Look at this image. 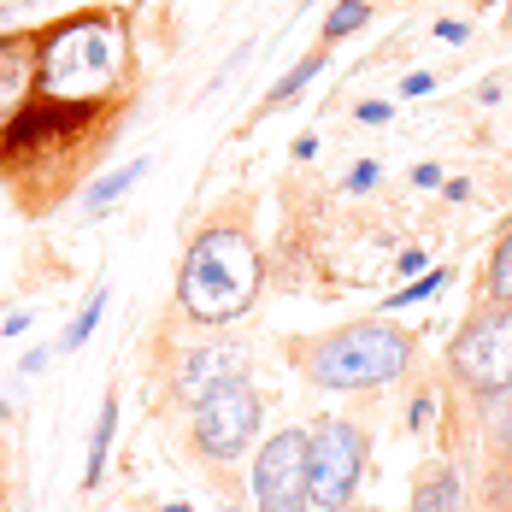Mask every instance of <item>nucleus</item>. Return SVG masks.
Returning a JSON list of instances; mask_svg holds the SVG:
<instances>
[{
    "label": "nucleus",
    "instance_id": "obj_1",
    "mask_svg": "<svg viewBox=\"0 0 512 512\" xmlns=\"http://www.w3.org/2000/svg\"><path fill=\"white\" fill-rule=\"evenodd\" d=\"M136 83V59H130V24L124 12H71L42 30V71H36V95L48 101H77V106H124Z\"/></svg>",
    "mask_w": 512,
    "mask_h": 512
},
{
    "label": "nucleus",
    "instance_id": "obj_2",
    "mask_svg": "<svg viewBox=\"0 0 512 512\" xmlns=\"http://www.w3.org/2000/svg\"><path fill=\"white\" fill-rule=\"evenodd\" d=\"M412 354H418V336L395 318H359L342 330L289 342V359L318 389H383V383L407 377Z\"/></svg>",
    "mask_w": 512,
    "mask_h": 512
},
{
    "label": "nucleus",
    "instance_id": "obj_3",
    "mask_svg": "<svg viewBox=\"0 0 512 512\" xmlns=\"http://www.w3.org/2000/svg\"><path fill=\"white\" fill-rule=\"evenodd\" d=\"M265 265L242 224H206L177 265V307L201 324H230L259 301Z\"/></svg>",
    "mask_w": 512,
    "mask_h": 512
},
{
    "label": "nucleus",
    "instance_id": "obj_4",
    "mask_svg": "<svg viewBox=\"0 0 512 512\" xmlns=\"http://www.w3.org/2000/svg\"><path fill=\"white\" fill-rule=\"evenodd\" d=\"M448 371H454L460 389L483 395V401L507 395L512 389V307L489 301L483 312H471L460 324V336H454V348H448Z\"/></svg>",
    "mask_w": 512,
    "mask_h": 512
},
{
    "label": "nucleus",
    "instance_id": "obj_5",
    "mask_svg": "<svg viewBox=\"0 0 512 512\" xmlns=\"http://www.w3.org/2000/svg\"><path fill=\"white\" fill-rule=\"evenodd\" d=\"M359 477H365V436L348 418H318L307 430V495L312 507L342 512L354 501Z\"/></svg>",
    "mask_w": 512,
    "mask_h": 512
},
{
    "label": "nucleus",
    "instance_id": "obj_6",
    "mask_svg": "<svg viewBox=\"0 0 512 512\" xmlns=\"http://www.w3.org/2000/svg\"><path fill=\"white\" fill-rule=\"evenodd\" d=\"M189 436H195V448L206 460H242L259 436V395L248 389V377H230L206 401H195Z\"/></svg>",
    "mask_w": 512,
    "mask_h": 512
},
{
    "label": "nucleus",
    "instance_id": "obj_7",
    "mask_svg": "<svg viewBox=\"0 0 512 512\" xmlns=\"http://www.w3.org/2000/svg\"><path fill=\"white\" fill-rule=\"evenodd\" d=\"M254 501L259 512H307V430H277L254 460Z\"/></svg>",
    "mask_w": 512,
    "mask_h": 512
},
{
    "label": "nucleus",
    "instance_id": "obj_8",
    "mask_svg": "<svg viewBox=\"0 0 512 512\" xmlns=\"http://www.w3.org/2000/svg\"><path fill=\"white\" fill-rule=\"evenodd\" d=\"M36 71H42V30H12L0 36V136L18 124V112L36 95Z\"/></svg>",
    "mask_w": 512,
    "mask_h": 512
},
{
    "label": "nucleus",
    "instance_id": "obj_9",
    "mask_svg": "<svg viewBox=\"0 0 512 512\" xmlns=\"http://www.w3.org/2000/svg\"><path fill=\"white\" fill-rule=\"evenodd\" d=\"M230 377H242V354L230 348V342H212V348H195V354L183 359V371H177V395L183 401H206L218 383H230Z\"/></svg>",
    "mask_w": 512,
    "mask_h": 512
},
{
    "label": "nucleus",
    "instance_id": "obj_10",
    "mask_svg": "<svg viewBox=\"0 0 512 512\" xmlns=\"http://www.w3.org/2000/svg\"><path fill=\"white\" fill-rule=\"evenodd\" d=\"M412 512H460V477H454V465H424L412 477Z\"/></svg>",
    "mask_w": 512,
    "mask_h": 512
},
{
    "label": "nucleus",
    "instance_id": "obj_11",
    "mask_svg": "<svg viewBox=\"0 0 512 512\" xmlns=\"http://www.w3.org/2000/svg\"><path fill=\"white\" fill-rule=\"evenodd\" d=\"M112 436H118V395L101 401V418H95V436H89V460H83V489H95L106 477V454H112Z\"/></svg>",
    "mask_w": 512,
    "mask_h": 512
},
{
    "label": "nucleus",
    "instance_id": "obj_12",
    "mask_svg": "<svg viewBox=\"0 0 512 512\" xmlns=\"http://www.w3.org/2000/svg\"><path fill=\"white\" fill-rule=\"evenodd\" d=\"M483 301H495V307H512V224L501 230L495 254H489V265H483Z\"/></svg>",
    "mask_w": 512,
    "mask_h": 512
},
{
    "label": "nucleus",
    "instance_id": "obj_13",
    "mask_svg": "<svg viewBox=\"0 0 512 512\" xmlns=\"http://www.w3.org/2000/svg\"><path fill=\"white\" fill-rule=\"evenodd\" d=\"M148 177V159H130V165H118L112 177H101L95 189H89V212H106L112 201H124L130 195V183H142Z\"/></svg>",
    "mask_w": 512,
    "mask_h": 512
},
{
    "label": "nucleus",
    "instance_id": "obj_14",
    "mask_svg": "<svg viewBox=\"0 0 512 512\" xmlns=\"http://www.w3.org/2000/svg\"><path fill=\"white\" fill-rule=\"evenodd\" d=\"M101 312H106V289H95V295H89V301L77 307V318H71V330L59 336V354H71V348H83V342H89V330L101 324Z\"/></svg>",
    "mask_w": 512,
    "mask_h": 512
},
{
    "label": "nucleus",
    "instance_id": "obj_15",
    "mask_svg": "<svg viewBox=\"0 0 512 512\" xmlns=\"http://www.w3.org/2000/svg\"><path fill=\"white\" fill-rule=\"evenodd\" d=\"M324 65H330V48H318L312 59H301V65H295V71H289V77H283V83L271 89V106H289V101H295V95H301V89L312 83V77L324 71Z\"/></svg>",
    "mask_w": 512,
    "mask_h": 512
},
{
    "label": "nucleus",
    "instance_id": "obj_16",
    "mask_svg": "<svg viewBox=\"0 0 512 512\" xmlns=\"http://www.w3.org/2000/svg\"><path fill=\"white\" fill-rule=\"evenodd\" d=\"M489 448H495V460L512 465V389L495 395V412H489Z\"/></svg>",
    "mask_w": 512,
    "mask_h": 512
},
{
    "label": "nucleus",
    "instance_id": "obj_17",
    "mask_svg": "<svg viewBox=\"0 0 512 512\" xmlns=\"http://www.w3.org/2000/svg\"><path fill=\"white\" fill-rule=\"evenodd\" d=\"M365 18H371V0H342V6L324 18V42H342V36H354Z\"/></svg>",
    "mask_w": 512,
    "mask_h": 512
},
{
    "label": "nucleus",
    "instance_id": "obj_18",
    "mask_svg": "<svg viewBox=\"0 0 512 512\" xmlns=\"http://www.w3.org/2000/svg\"><path fill=\"white\" fill-rule=\"evenodd\" d=\"M442 283H448V271H430L424 283H412V289H401V295H389V307H418V301L442 295Z\"/></svg>",
    "mask_w": 512,
    "mask_h": 512
},
{
    "label": "nucleus",
    "instance_id": "obj_19",
    "mask_svg": "<svg viewBox=\"0 0 512 512\" xmlns=\"http://www.w3.org/2000/svg\"><path fill=\"white\" fill-rule=\"evenodd\" d=\"M412 183H418V189H430V183H442V171H436V165H418V171H412Z\"/></svg>",
    "mask_w": 512,
    "mask_h": 512
},
{
    "label": "nucleus",
    "instance_id": "obj_20",
    "mask_svg": "<svg viewBox=\"0 0 512 512\" xmlns=\"http://www.w3.org/2000/svg\"><path fill=\"white\" fill-rule=\"evenodd\" d=\"M165 512H189V507H165Z\"/></svg>",
    "mask_w": 512,
    "mask_h": 512
},
{
    "label": "nucleus",
    "instance_id": "obj_21",
    "mask_svg": "<svg viewBox=\"0 0 512 512\" xmlns=\"http://www.w3.org/2000/svg\"><path fill=\"white\" fill-rule=\"evenodd\" d=\"M342 512H365V507H342Z\"/></svg>",
    "mask_w": 512,
    "mask_h": 512
}]
</instances>
